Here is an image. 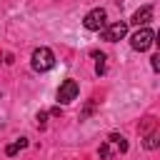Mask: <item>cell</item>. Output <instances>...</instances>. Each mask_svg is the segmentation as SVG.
<instances>
[{
    "label": "cell",
    "mask_w": 160,
    "mask_h": 160,
    "mask_svg": "<svg viewBox=\"0 0 160 160\" xmlns=\"http://www.w3.org/2000/svg\"><path fill=\"white\" fill-rule=\"evenodd\" d=\"M122 152H128V140H125L122 135H118V132L108 135V140H105V142L100 145V150H98L100 160H110V158L122 155Z\"/></svg>",
    "instance_id": "6da1fadb"
},
{
    "label": "cell",
    "mask_w": 160,
    "mask_h": 160,
    "mask_svg": "<svg viewBox=\"0 0 160 160\" xmlns=\"http://www.w3.org/2000/svg\"><path fill=\"white\" fill-rule=\"evenodd\" d=\"M152 130H155V118H145V122L140 128V135H150Z\"/></svg>",
    "instance_id": "8fae6325"
},
{
    "label": "cell",
    "mask_w": 160,
    "mask_h": 160,
    "mask_svg": "<svg viewBox=\"0 0 160 160\" xmlns=\"http://www.w3.org/2000/svg\"><path fill=\"white\" fill-rule=\"evenodd\" d=\"M100 32H102V40H108V42H118V40H122V38L128 35V22H125V20L110 22V25H105Z\"/></svg>",
    "instance_id": "277c9868"
},
{
    "label": "cell",
    "mask_w": 160,
    "mask_h": 160,
    "mask_svg": "<svg viewBox=\"0 0 160 160\" xmlns=\"http://www.w3.org/2000/svg\"><path fill=\"white\" fill-rule=\"evenodd\" d=\"M150 20H152V5H142L140 10H135V15H132L130 22H135L138 28H145Z\"/></svg>",
    "instance_id": "52a82bcc"
},
{
    "label": "cell",
    "mask_w": 160,
    "mask_h": 160,
    "mask_svg": "<svg viewBox=\"0 0 160 160\" xmlns=\"http://www.w3.org/2000/svg\"><path fill=\"white\" fill-rule=\"evenodd\" d=\"M78 92H80L78 82L68 78V80H62V85L58 88V102H60V105H68V102H72V100L78 98Z\"/></svg>",
    "instance_id": "8992f818"
},
{
    "label": "cell",
    "mask_w": 160,
    "mask_h": 160,
    "mask_svg": "<svg viewBox=\"0 0 160 160\" xmlns=\"http://www.w3.org/2000/svg\"><path fill=\"white\" fill-rule=\"evenodd\" d=\"M22 148H28V138H18L15 142H10V145L5 148V155H10V158H12V155H18Z\"/></svg>",
    "instance_id": "ba28073f"
},
{
    "label": "cell",
    "mask_w": 160,
    "mask_h": 160,
    "mask_svg": "<svg viewBox=\"0 0 160 160\" xmlns=\"http://www.w3.org/2000/svg\"><path fill=\"white\" fill-rule=\"evenodd\" d=\"M142 145H145V150H155V148L160 145V132H158V130H152L150 135H145Z\"/></svg>",
    "instance_id": "9c48e42d"
},
{
    "label": "cell",
    "mask_w": 160,
    "mask_h": 160,
    "mask_svg": "<svg viewBox=\"0 0 160 160\" xmlns=\"http://www.w3.org/2000/svg\"><path fill=\"white\" fill-rule=\"evenodd\" d=\"M150 65H152V70L158 72V70H160V55H152V58H150Z\"/></svg>",
    "instance_id": "4fadbf2b"
},
{
    "label": "cell",
    "mask_w": 160,
    "mask_h": 160,
    "mask_svg": "<svg viewBox=\"0 0 160 160\" xmlns=\"http://www.w3.org/2000/svg\"><path fill=\"white\" fill-rule=\"evenodd\" d=\"M48 115H52V118H60V105H58V108H52Z\"/></svg>",
    "instance_id": "5bb4252c"
},
{
    "label": "cell",
    "mask_w": 160,
    "mask_h": 160,
    "mask_svg": "<svg viewBox=\"0 0 160 160\" xmlns=\"http://www.w3.org/2000/svg\"><path fill=\"white\" fill-rule=\"evenodd\" d=\"M92 58H95V72L98 75H105V55L98 52V50H92Z\"/></svg>",
    "instance_id": "30bf717a"
},
{
    "label": "cell",
    "mask_w": 160,
    "mask_h": 160,
    "mask_svg": "<svg viewBox=\"0 0 160 160\" xmlns=\"http://www.w3.org/2000/svg\"><path fill=\"white\" fill-rule=\"evenodd\" d=\"M35 120H38V128H40V130H42V128H45V125H48V112H45V110H40V112H38V115H35Z\"/></svg>",
    "instance_id": "7c38bea8"
},
{
    "label": "cell",
    "mask_w": 160,
    "mask_h": 160,
    "mask_svg": "<svg viewBox=\"0 0 160 160\" xmlns=\"http://www.w3.org/2000/svg\"><path fill=\"white\" fill-rule=\"evenodd\" d=\"M152 42H155V32H152L150 28H140V30L130 38V48L138 50V52H145Z\"/></svg>",
    "instance_id": "3957f363"
},
{
    "label": "cell",
    "mask_w": 160,
    "mask_h": 160,
    "mask_svg": "<svg viewBox=\"0 0 160 160\" xmlns=\"http://www.w3.org/2000/svg\"><path fill=\"white\" fill-rule=\"evenodd\" d=\"M105 20H108L105 10H102V8H95V10H90V12L82 18V25H85V30H98V32H100V30L108 25Z\"/></svg>",
    "instance_id": "5b68a950"
},
{
    "label": "cell",
    "mask_w": 160,
    "mask_h": 160,
    "mask_svg": "<svg viewBox=\"0 0 160 160\" xmlns=\"http://www.w3.org/2000/svg\"><path fill=\"white\" fill-rule=\"evenodd\" d=\"M30 65L35 72H48L52 65H55V55L50 48H35L32 50V58H30Z\"/></svg>",
    "instance_id": "7a4b0ae2"
}]
</instances>
